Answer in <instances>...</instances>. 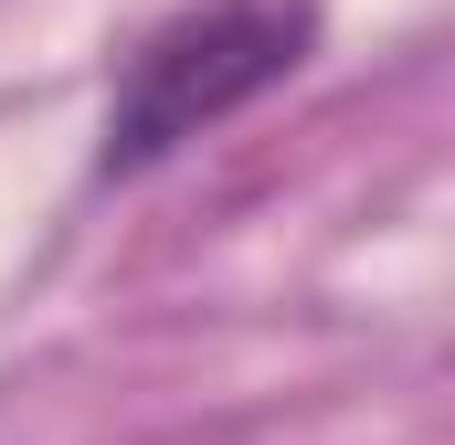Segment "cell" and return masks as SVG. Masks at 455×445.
Here are the masks:
<instances>
[{
	"instance_id": "6da1fadb",
	"label": "cell",
	"mask_w": 455,
	"mask_h": 445,
	"mask_svg": "<svg viewBox=\"0 0 455 445\" xmlns=\"http://www.w3.org/2000/svg\"><path fill=\"white\" fill-rule=\"evenodd\" d=\"M318 32H329L318 0H180L170 21H148L107 85L96 181H148L159 159H180L223 117L265 107L275 85H297Z\"/></svg>"
}]
</instances>
